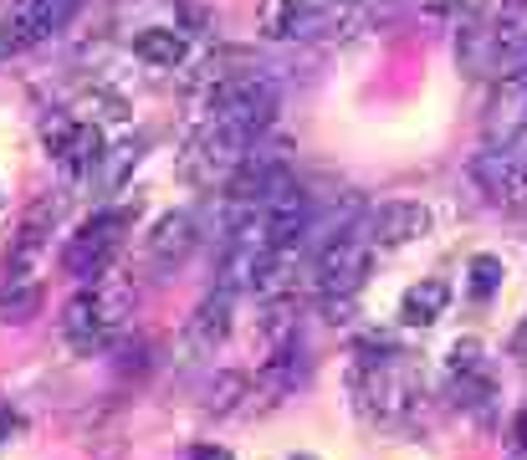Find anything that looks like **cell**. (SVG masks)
Listing matches in <instances>:
<instances>
[{"label": "cell", "instance_id": "15", "mask_svg": "<svg viewBox=\"0 0 527 460\" xmlns=\"http://www.w3.org/2000/svg\"><path fill=\"white\" fill-rule=\"evenodd\" d=\"M36 307H41L36 282H16V287L0 292V322H26V317H36Z\"/></svg>", "mask_w": 527, "mask_h": 460}, {"label": "cell", "instance_id": "4", "mask_svg": "<svg viewBox=\"0 0 527 460\" xmlns=\"http://www.w3.org/2000/svg\"><path fill=\"white\" fill-rule=\"evenodd\" d=\"M369 276V241H359V230H343V236H328L318 246V261H313V282L323 297H338V292H359Z\"/></svg>", "mask_w": 527, "mask_h": 460}, {"label": "cell", "instance_id": "20", "mask_svg": "<svg viewBox=\"0 0 527 460\" xmlns=\"http://www.w3.org/2000/svg\"><path fill=\"white\" fill-rule=\"evenodd\" d=\"M512 460H527V409L512 420Z\"/></svg>", "mask_w": 527, "mask_h": 460}, {"label": "cell", "instance_id": "3", "mask_svg": "<svg viewBox=\"0 0 527 460\" xmlns=\"http://www.w3.org/2000/svg\"><path fill=\"white\" fill-rule=\"evenodd\" d=\"M123 317H128V292H108V287H93V292H77L62 312V333L72 348L82 353H93L103 348L118 328H123Z\"/></svg>", "mask_w": 527, "mask_h": 460}, {"label": "cell", "instance_id": "16", "mask_svg": "<svg viewBox=\"0 0 527 460\" xmlns=\"http://www.w3.org/2000/svg\"><path fill=\"white\" fill-rule=\"evenodd\" d=\"M492 41H527V0H502L492 16Z\"/></svg>", "mask_w": 527, "mask_h": 460}, {"label": "cell", "instance_id": "5", "mask_svg": "<svg viewBox=\"0 0 527 460\" xmlns=\"http://www.w3.org/2000/svg\"><path fill=\"white\" fill-rule=\"evenodd\" d=\"M481 133H487L492 149H512L527 133V72L497 77L492 98H487V113H481Z\"/></svg>", "mask_w": 527, "mask_h": 460}, {"label": "cell", "instance_id": "22", "mask_svg": "<svg viewBox=\"0 0 527 460\" xmlns=\"http://www.w3.org/2000/svg\"><path fill=\"white\" fill-rule=\"evenodd\" d=\"M190 460H231V450H226V445H195Z\"/></svg>", "mask_w": 527, "mask_h": 460}, {"label": "cell", "instance_id": "9", "mask_svg": "<svg viewBox=\"0 0 527 460\" xmlns=\"http://www.w3.org/2000/svg\"><path fill=\"white\" fill-rule=\"evenodd\" d=\"M430 230V210L415 200H384L369 210V246H405Z\"/></svg>", "mask_w": 527, "mask_h": 460}, {"label": "cell", "instance_id": "23", "mask_svg": "<svg viewBox=\"0 0 527 460\" xmlns=\"http://www.w3.org/2000/svg\"><path fill=\"white\" fill-rule=\"evenodd\" d=\"M21 430V420H16V414H6V409H0V440H6V435H16Z\"/></svg>", "mask_w": 527, "mask_h": 460}, {"label": "cell", "instance_id": "12", "mask_svg": "<svg viewBox=\"0 0 527 460\" xmlns=\"http://www.w3.org/2000/svg\"><path fill=\"white\" fill-rule=\"evenodd\" d=\"M134 52L149 62V67H180L185 62V36L169 31V26H144L134 36Z\"/></svg>", "mask_w": 527, "mask_h": 460}, {"label": "cell", "instance_id": "18", "mask_svg": "<svg viewBox=\"0 0 527 460\" xmlns=\"http://www.w3.org/2000/svg\"><path fill=\"white\" fill-rule=\"evenodd\" d=\"M302 6H307V0H272V11H267V31H272V36H292V26H297Z\"/></svg>", "mask_w": 527, "mask_h": 460}, {"label": "cell", "instance_id": "1", "mask_svg": "<svg viewBox=\"0 0 527 460\" xmlns=\"http://www.w3.org/2000/svg\"><path fill=\"white\" fill-rule=\"evenodd\" d=\"M354 399L369 420H405L420 399L415 384V368L405 363V353H389V358H369L359 353L354 363Z\"/></svg>", "mask_w": 527, "mask_h": 460}, {"label": "cell", "instance_id": "8", "mask_svg": "<svg viewBox=\"0 0 527 460\" xmlns=\"http://www.w3.org/2000/svg\"><path fill=\"white\" fill-rule=\"evenodd\" d=\"M195 246H200V225H195V215H190V210H174V215H164V220L149 230L144 256H149V266L174 271Z\"/></svg>", "mask_w": 527, "mask_h": 460}, {"label": "cell", "instance_id": "13", "mask_svg": "<svg viewBox=\"0 0 527 460\" xmlns=\"http://www.w3.org/2000/svg\"><path fill=\"white\" fill-rule=\"evenodd\" d=\"M446 302H451V287H446V282H420V287L405 292L400 317L410 322V328H430V322L446 312Z\"/></svg>", "mask_w": 527, "mask_h": 460}, {"label": "cell", "instance_id": "14", "mask_svg": "<svg viewBox=\"0 0 527 460\" xmlns=\"http://www.w3.org/2000/svg\"><path fill=\"white\" fill-rule=\"evenodd\" d=\"M205 394H210V399H205L210 414H231V409L251 394V379H246V374H231V368H226V374H215V384H210Z\"/></svg>", "mask_w": 527, "mask_h": 460}, {"label": "cell", "instance_id": "10", "mask_svg": "<svg viewBox=\"0 0 527 460\" xmlns=\"http://www.w3.org/2000/svg\"><path fill=\"white\" fill-rule=\"evenodd\" d=\"M226 333H231V292L215 287V292L195 307V317H190V328H185V353H190V358H210L215 348L226 343Z\"/></svg>", "mask_w": 527, "mask_h": 460}, {"label": "cell", "instance_id": "11", "mask_svg": "<svg viewBox=\"0 0 527 460\" xmlns=\"http://www.w3.org/2000/svg\"><path fill=\"white\" fill-rule=\"evenodd\" d=\"M471 174H476V184H481V190H487L492 200L522 195V184H517V174H512V154H507V149H492V144H487V154H476Z\"/></svg>", "mask_w": 527, "mask_h": 460}, {"label": "cell", "instance_id": "21", "mask_svg": "<svg viewBox=\"0 0 527 460\" xmlns=\"http://www.w3.org/2000/svg\"><path fill=\"white\" fill-rule=\"evenodd\" d=\"M507 154H512V174H517V184L527 190V133H522V144H517V149H507Z\"/></svg>", "mask_w": 527, "mask_h": 460}, {"label": "cell", "instance_id": "19", "mask_svg": "<svg viewBox=\"0 0 527 460\" xmlns=\"http://www.w3.org/2000/svg\"><path fill=\"white\" fill-rule=\"evenodd\" d=\"M139 149H144V144H139V138H128V144H118V149H113L118 159H113V169H108V184H118L128 164H139Z\"/></svg>", "mask_w": 527, "mask_h": 460}, {"label": "cell", "instance_id": "6", "mask_svg": "<svg viewBox=\"0 0 527 460\" xmlns=\"http://www.w3.org/2000/svg\"><path fill=\"white\" fill-rule=\"evenodd\" d=\"M77 6L82 0H16V6L0 16V26H6V36L16 41V52H21V46H36V41L57 36L77 16Z\"/></svg>", "mask_w": 527, "mask_h": 460}, {"label": "cell", "instance_id": "2", "mask_svg": "<svg viewBox=\"0 0 527 460\" xmlns=\"http://www.w3.org/2000/svg\"><path fill=\"white\" fill-rule=\"evenodd\" d=\"M128 225H134V210H98L67 241V251H62L67 276H77V282H98V276H108V266H113L118 246H123V230Z\"/></svg>", "mask_w": 527, "mask_h": 460}, {"label": "cell", "instance_id": "17", "mask_svg": "<svg viewBox=\"0 0 527 460\" xmlns=\"http://www.w3.org/2000/svg\"><path fill=\"white\" fill-rule=\"evenodd\" d=\"M466 271H471V297H492V292L502 287V276H507L497 256H471Z\"/></svg>", "mask_w": 527, "mask_h": 460}, {"label": "cell", "instance_id": "7", "mask_svg": "<svg viewBox=\"0 0 527 460\" xmlns=\"http://www.w3.org/2000/svg\"><path fill=\"white\" fill-rule=\"evenodd\" d=\"M41 138H47V149L72 169V174H93L103 164V133L93 123H82V118H52L47 128H41Z\"/></svg>", "mask_w": 527, "mask_h": 460}]
</instances>
